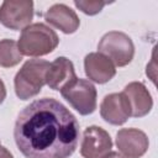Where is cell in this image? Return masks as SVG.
Returning a JSON list of instances; mask_svg holds the SVG:
<instances>
[{
    "instance_id": "obj_1",
    "label": "cell",
    "mask_w": 158,
    "mask_h": 158,
    "mask_svg": "<svg viewBox=\"0 0 158 158\" xmlns=\"http://www.w3.org/2000/svg\"><path fill=\"white\" fill-rule=\"evenodd\" d=\"M75 116L58 100L32 101L17 116L14 138L26 158H68L79 142Z\"/></svg>"
},
{
    "instance_id": "obj_2",
    "label": "cell",
    "mask_w": 158,
    "mask_h": 158,
    "mask_svg": "<svg viewBox=\"0 0 158 158\" xmlns=\"http://www.w3.org/2000/svg\"><path fill=\"white\" fill-rule=\"evenodd\" d=\"M59 38L57 33L44 23L37 22L28 25L22 30L17 42L19 49L25 56H46L56 49Z\"/></svg>"
},
{
    "instance_id": "obj_3",
    "label": "cell",
    "mask_w": 158,
    "mask_h": 158,
    "mask_svg": "<svg viewBox=\"0 0 158 158\" xmlns=\"http://www.w3.org/2000/svg\"><path fill=\"white\" fill-rule=\"evenodd\" d=\"M49 63L44 59H30L15 75V93L21 100L36 96L46 84V72Z\"/></svg>"
},
{
    "instance_id": "obj_4",
    "label": "cell",
    "mask_w": 158,
    "mask_h": 158,
    "mask_svg": "<svg viewBox=\"0 0 158 158\" xmlns=\"http://www.w3.org/2000/svg\"><path fill=\"white\" fill-rule=\"evenodd\" d=\"M99 53L107 57L114 65L125 67L133 59L135 56V46L132 40L123 32L110 31L105 33L99 44Z\"/></svg>"
},
{
    "instance_id": "obj_5",
    "label": "cell",
    "mask_w": 158,
    "mask_h": 158,
    "mask_svg": "<svg viewBox=\"0 0 158 158\" xmlns=\"http://www.w3.org/2000/svg\"><path fill=\"white\" fill-rule=\"evenodd\" d=\"M62 96L80 115H90L96 109V89L85 79H75L60 90Z\"/></svg>"
},
{
    "instance_id": "obj_6",
    "label": "cell",
    "mask_w": 158,
    "mask_h": 158,
    "mask_svg": "<svg viewBox=\"0 0 158 158\" xmlns=\"http://www.w3.org/2000/svg\"><path fill=\"white\" fill-rule=\"evenodd\" d=\"M33 19V2L28 0H6L0 6V23L10 30H22Z\"/></svg>"
},
{
    "instance_id": "obj_7",
    "label": "cell",
    "mask_w": 158,
    "mask_h": 158,
    "mask_svg": "<svg viewBox=\"0 0 158 158\" xmlns=\"http://www.w3.org/2000/svg\"><path fill=\"white\" fill-rule=\"evenodd\" d=\"M112 141L110 135L99 126H89L83 132L80 154L84 158H102L111 152Z\"/></svg>"
},
{
    "instance_id": "obj_8",
    "label": "cell",
    "mask_w": 158,
    "mask_h": 158,
    "mask_svg": "<svg viewBox=\"0 0 158 158\" xmlns=\"http://www.w3.org/2000/svg\"><path fill=\"white\" fill-rule=\"evenodd\" d=\"M116 146L127 158L142 157L149 146L147 135L138 128H122L116 135Z\"/></svg>"
},
{
    "instance_id": "obj_9",
    "label": "cell",
    "mask_w": 158,
    "mask_h": 158,
    "mask_svg": "<svg viewBox=\"0 0 158 158\" xmlns=\"http://www.w3.org/2000/svg\"><path fill=\"white\" fill-rule=\"evenodd\" d=\"M101 117L111 125H122L131 116L128 100L122 93L109 94L104 98L100 105Z\"/></svg>"
},
{
    "instance_id": "obj_10",
    "label": "cell",
    "mask_w": 158,
    "mask_h": 158,
    "mask_svg": "<svg viewBox=\"0 0 158 158\" xmlns=\"http://www.w3.org/2000/svg\"><path fill=\"white\" fill-rule=\"evenodd\" d=\"M77 79L73 63L65 57H58L46 72V84L53 90H62Z\"/></svg>"
},
{
    "instance_id": "obj_11",
    "label": "cell",
    "mask_w": 158,
    "mask_h": 158,
    "mask_svg": "<svg viewBox=\"0 0 158 158\" xmlns=\"http://www.w3.org/2000/svg\"><path fill=\"white\" fill-rule=\"evenodd\" d=\"M84 69L86 77L98 84H104L110 81L116 74L114 63L107 57H105L99 52L89 53L85 57Z\"/></svg>"
},
{
    "instance_id": "obj_12",
    "label": "cell",
    "mask_w": 158,
    "mask_h": 158,
    "mask_svg": "<svg viewBox=\"0 0 158 158\" xmlns=\"http://www.w3.org/2000/svg\"><path fill=\"white\" fill-rule=\"evenodd\" d=\"M122 94L128 100L131 107V116L143 117L151 111L153 106V100L144 84L139 81H132L125 86Z\"/></svg>"
},
{
    "instance_id": "obj_13",
    "label": "cell",
    "mask_w": 158,
    "mask_h": 158,
    "mask_svg": "<svg viewBox=\"0 0 158 158\" xmlns=\"http://www.w3.org/2000/svg\"><path fill=\"white\" fill-rule=\"evenodd\" d=\"M44 19L48 23L64 33H74L80 23L74 10L64 4H54L51 6L46 12Z\"/></svg>"
},
{
    "instance_id": "obj_14",
    "label": "cell",
    "mask_w": 158,
    "mask_h": 158,
    "mask_svg": "<svg viewBox=\"0 0 158 158\" xmlns=\"http://www.w3.org/2000/svg\"><path fill=\"white\" fill-rule=\"evenodd\" d=\"M22 60V53L19 49V46L12 40L0 41V65L5 68L14 67Z\"/></svg>"
},
{
    "instance_id": "obj_15",
    "label": "cell",
    "mask_w": 158,
    "mask_h": 158,
    "mask_svg": "<svg viewBox=\"0 0 158 158\" xmlns=\"http://www.w3.org/2000/svg\"><path fill=\"white\" fill-rule=\"evenodd\" d=\"M74 5L86 15H96L102 10L106 2L105 1H83V0L78 1L77 0L74 1Z\"/></svg>"
},
{
    "instance_id": "obj_16",
    "label": "cell",
    "mask_w": 158,
    "mask_h": 158,
    "mask_svg": "<svg viewBox=\"0 0 158 158\" xmlns=\"http://www.w3.org/2000/svg\"><path fill=\"white\" fill-rule=\"evenodd\" d=\"M6 98V89H5V84L4 81L0 79V104L4 101V99Z\"/></svg>"
},
{
    "instance_id": "obj_17",
    "label": "cell",
    "mask_w": 158,
    "mask_h": 158,
    "mask_svg": "<svg viewBox=\"0 0 158 158\" xmlns=\"http://www.w3.org/2000/svg\"><path fill=\"white\" fill-rule=\"evenodd\" d=\"M0 158H14L12 154L2 146H0Z\"/></svg>"
},
{
    "instance_id": "obj_18",
    "label": "cell",
    "mask_w": 158,
    "mask_h": 158,
    "mask_svg": "<svg viewBox=\"0 0 158 158\" xmlns=\"http://www.w3.org/2000/svg\"><path fill=\"white\" fill-rule=\"evenodd\" d=\"M102 158H127V157H125L123 154H121V153H118V152H109L106 156H104Z\"/></svg>"
}]
</instances>
